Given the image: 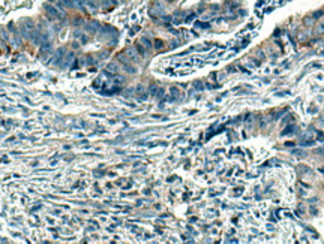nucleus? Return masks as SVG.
<instances>
[{"label": "nucleus", "mask_w": 324, "mask_h": 244, "mask_svg": "<svg viewBox=\"0 0 324 244\" xmlns=\"http://www.w3.org/2000/svg\"><path fill=\"white\" fill-rule=\"evenodd\" d=\"M65 52H66L65 48H60V50H59V52H56V56L53 57L54 60H53L51 63H53V64H60V62H62V56L65 54Z\"/></svg>", "instance_id": "1"}, {"label": "nucleus", "mask_w": 324, "mask_h": 244, "mask_svg": "<svg viewBox=\"0 0 324 244\" xmlns=\"http://www.w3.org/2000/svg\"><path fill=\"white\" fill-rule=\"evenodd\" d=\"M83 2H84V6H89L92 11H96L98 9V3L95 2V0H83Z\"/></svg>", "instance_id": "2"}, {"label": "nucleus", "mask_w": 324, "mask_h": 244, "mask_svg": "<svg viewBox=\"0 0 324 244\" xmlns=\"http://www.w3.org/2000/svg\"><path fill=\"white\" fill-rule=\"evenodd\" d=\"M86 29H87L89 32H92V33H95V32H98V29H99V24H98V23H90V24L86 25Z\"/></svg>", "instance_id": "3"}, {"label": "nucleus", "mask_w": 324, "mask_h": 244, "mask_svg": "<svg viewBox=\"0 0 324 244\" xmlns=\"http://www.w3.org/2000/svg\"><path fill=\"white\" fill-rule=\"evenodd\" d=\"M71 62H72V54H68V56L65 57V64H62V66H63V68H66V66H68Z\"/></svg>", "instance_id": "4"}, {"label": "nucleus", "mask_w": 324, "mask_h": 244, "mask_svg": "<svg viewBox=\"0 0 324 244\" xmlns=\"http://www.w3.org/2000/svg\"><path fill=\"white\" fill-rule=\"evenodd\" d=\"M141 44H144V45H146L147 48H150V47H152V42L149 41L147 38H141Z\"/></svg>", "instance_id": "5"}, {"label": "nucleus", "mask_w": 324, "mask_h": 244, "mask_svg": "<svg viewBox=\"0 0 324 244\" xmlns=\"http://www.w3.org/2000/svg\"><path fill=\"white\" fill-rule=\"evenodd\" d=\"M137 51L140 52L141 56H144V54H146V50L143 48V45H141V44H138V45H137Z\"/></svg>", "instance_id": "6"}, {"label": "nucleus", "mask_w": 324, "mask_h": 244, "mask_svg": "<svg viewBox=\"0 0 324 244\" xmlns=\"http://www.w3.org/2000/svg\"><path fill=\"white\" fill-rule=\"evenodd\" d=\"M108 70H111V72H116V70H119V68L114 64V63H111V64H108Z\"/></svg>", "instance_id": "7"}, {"label": "nucleus", "mask_w": 324, "mask_h": 244, "mask_svg": "<svg viewBox=\"0 0 324 244\" xmlns=\"http://www.w3.org/2000/svg\"><path fill=\"white\" fill-rule=\"evenodd\" d=\"M167 2H174V0H167Z\"/></svg>", "instance_id": "8"}]
</instances>
